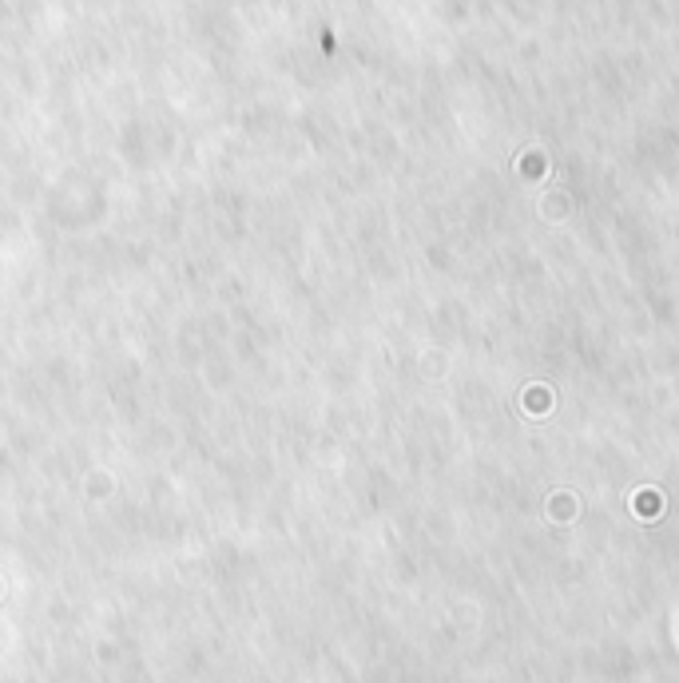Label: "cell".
<instances>
[{
    "instance_id": "6da1fadb",
    "label": "cell",
    "mask_w": 679,
    "mask_h": 683,
    "mask_svg": "<svg viewBox=\"0 0 679 683\" xmlns=\"http://www.w3.org/2000/svg\"><path fill=\"white\" fill-rule=\"evenodd\" d=\"M636 512H640V516H659V512H664V497H659L655 488H640V493H636Z\"/></svg>"
}]
</instances>
